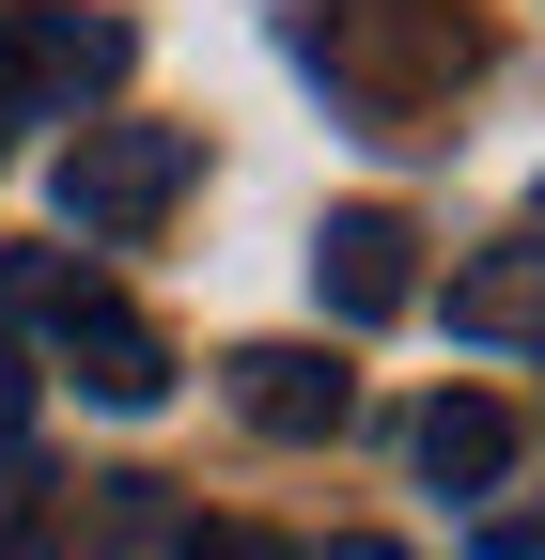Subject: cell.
Masks as SVG:
<instances>
[{
    "label": "cell",
    "mask_w": 545,
    "mask_h": 560,
    "mask_svg": "<svg viewBox=\"0 0 545 560\" xmlns=\"http://www.w3.org/2000/svg\"><path fill=\"white\" fill-rule=\"evenodd\" d=\"M297 62L327 94H359L374 125H405V109H437L467 62H484V32L452 16V0H312L297 16Z\"/></svg>",
    "instance_id": "6da1fadb"
},
{
    "label": "cell",
    "mask_w": 545,
    "mask_h": 560,
    "mask_svg": "<svg viewBox=\"0 0 545 560\" xmlns=\"http://www.w3.org/2000/svg\"><path fill=\"white\" fill-rule=\"evenodd\" d=\"M0 312L47 327V342H62V374H79L94 405H156V389H172V342L125 312L94 265H62V249H0Z\"/></svg>",
    "instance_id": "7a4b0ae2"
},
{
    "label": "cell",
    "mask_w": 545,
    "mask_h": 560,
    "mask_svg": "<svg viewBox=\"0 0 545 560\" xmlns=\"http://www.w3.org/2000/svg\"><path fill=\"white\" fill-rule=\"evenodd\" d=\"M187 172H202L187 125H79L62 172H47V202L79 219V249H125V234H156L172 202H187Z\"/></svg>",
    "instance_id": "3957f363"
},
{
    "label": "cell",
    "mask_w": 545,
    "mask_h": 560,
    "mask_svg": "<svg viewBox=\"0 0 545 560\" xmlns=\"http://www.w3.org/2000/svg\"><path fill=\"white\" fill-rule=\"evenodd\" d=\"M312 296L344 312V327H390L405 296H421V234H405L390 202H344V219L312 234Z\"/></svg>",
    "instance_id": "277c9868"
},
{
    "label": "cell",
    "mask_w": 545,
    "mask_h": 560,
    "mask_svg": "<svg viewBox=\"0 0 545 560\" xmlns=\"http://www.w3.org/2000/svg\"><path fill=\"white\" fill-rule=\"evenodd\" d=\"M219 389H234L250 436H344V405H359V374H344V359H312V342H234Z\"/></svg>",
    "instance_id": "5b68a950"
},
{
    "label": "cell",
    "mask_w": 545,
    "mask_h": 560,
    "mask_svg": "<svg viewBox=\"0 0 545 560\" xmlns=\"http://www.w3.org/2000/svg\"><path fill=\"white\" fill-rule=\"evenodd\" d=\"M0 47L32 62V94H47V109H62V94H109V79H125V16H62V0H32V16L0 32Z\"/></svg>",
    "instance_id": "8992f818"
},
{
    "label": "cell",
    "mask_w": 545,
    "mask_h": 560,
    "mask_svg": "<svg viewBox=\"0 0 545 560\" xmlns=\"http://www.w3.org/2000/svg\"><path fill=\"white\" fill-rule=\"evenodd\" d=\"M499 467H514V420H499L484 389H437V405H421V482H437V499H484Z\"/></svg>",
    "instance_id": "52a82bcc"
},
{
    "label": "cell",
    "mask_w": 545,
    "mask_h": 560,
    "mask_svg": "<svg viewBox=\"0 0 545 560\" xmlns=\"http://www.w3.org/2000/svg\"><path fill=\"white\" fill-rule=\"evenodd\" d=\"M452 327H467V342H545V234L452 265Z\"/></svg>",
    "instance_id": "ba28073f"
},
{
    "label": "cell",
    "mask_w": 545,
    "mask_h": 560,
    "mask_svg": "<svg viewBox=\"0 0 545 560\" xmlns=\"http://www.w3.org/2000/svg\"><path fill=\"white\" fill-rule=\"evenodd\" d=\"M156 499H172V482H94V545H156L172 529Z\"/></svg>",
    "instance_id": "9c48e42d"
},
{
    "label": "cell",
    "mask_w": 545,
    "mask_h": 560,
    "mask_svg": "<svg viewBox=\"0 0 545 560\" xmlns=\"http://www.w3.org/2000/svg\"><path fill=\"white\" fill-rule=\"evenodd\" d=\"M32 125H62V109L32 94V62H16V47H0V156H16V140H32Z\"/></svg>",
    "instance_id": "30bf717a"
},
{
    "label": "cell",
    "mask_w": 545,
    "mask_h": 560,
    "mask_svg": "<svg viewBox=\"0 0 545 560\" xmlns=\"http://www.w3.org/2000/svg\"><path fill=\"white\" fill-rule=\"evenodd\" d=\"M172 560H281L265 529H172Z\"/></svg>",
    "instance_id": "8fae6325"
},
{
    "label": "cell",
    "mask_w": 545,
    "mask_h": 560,
    "mask_svg": "<svg viewBox=\"0 0 545 560\" xmlns=\"http://www.w3.org/2000/svg\"><path fill=\"white\" fill-rule=\"evenodd\" d=\"M16 436H32V359L0 342V452H16Z\"/></svg>",
    "instance_id": "7c38bea8"
},
{
    "label": "cell",
    "mask_w": 545,
    "mask_h": 560,
    "mask_svg": "<svg viewBox=\"0 0 545 560\" xmlns=\"http://www.w3.org/2000/svg\"><path fill=\"white\" fill-rule=\"evenodd\" d=\"M0 560H79V545H47V529H32V499H0Z\"/></svg>",
    "instance_id": "4fadbf2b"
},
{
    "label": "cell",
    "mask_w": 545,
    "mask_h": 560,
    "mask_svg": "<svg viewBox=\"0 0 545 560\" xmlns=\"http://www.w3.org/2000/svg\"><path fill=\"white\" fill-rule=\"evenodd\" d=\"M327 560H405V545H374V529H344V545H327Z\"/></svg>",
    "instance_id": "5bb4252c"
}]
</instances>
